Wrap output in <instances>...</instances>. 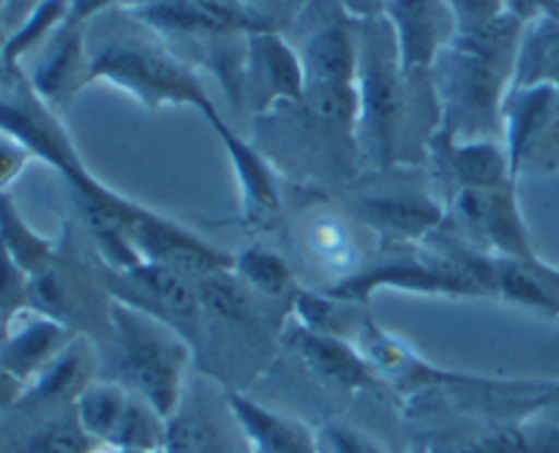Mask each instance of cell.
<instances>
[{
  "mask_svg": "<svg viewBox=\"0 0 559 453\" xmlns=\"http://www.w3.org/2000/svg\"><path fill=\"white\" fill-rule=\"evenodd\" d=\"M407 76L399 65L396 36L382 16L358 20V96L360 115L355 126L358 151L366 164L388 169L402 151L407 115Z\"/></svg>",
  "mask_w": 559,
  "mask_h": 453,
  "instance_id": "obj_3",
  "label": "cell"
},
{
  "mask_svg": "<svg viewBox=\"0 0 559 453\" xmlns=\"http://www.w3.org/2000/svg\"><path fill=\"white\" fill-rule=\"evenodd\" d=\"M254 31H271L293 22L304 11L306 0H240Z\"/></svg>",
  "mask_w": 559,
  "mask_h": 453,
  "instance_id": "obj_34",
  "label": "cell"
},
{
  "mask_svg": "<svg viewBox=\"0 0 559 453\" xmlns=\"http://www.w3.org/2000/svg\"><path fill=\"white\" fill-rule=\"evenodd\" d=\"M71 342L74 331L69 322L25 306L5 320L0 333V369L27 388Z\"/></svg>",
  "mask_w": 559,
  "mask_h": 453,
  "instance_id": "obj_11",
  "label": "cell"
},
{
  "mask_svg": "<svg viewBox=\"0 0 559 453\" xmlns=\"http://www.w3.org/2000/svg\"><path fill=\"white\" fill-rule=\"evenodd\" d=\"M495 298L559 317V273L544 262L495 257Z\"/></svg>",
  "mask_w": 559,
  "mask_h": 453,
  "instance_id": "obj_21",
  "label": "cell"
},
{
  "mask_svg": "<svg viewBox=\"0 0 559 453\" xmlns=\"http://www.w3.org/2000/svg\"><path fill=\"white\" fill-rule=\"evenodd\" d=\"M306 87L358 82V20L338 16L317 27L300 52Z\"/></svg>",
  "mask_w": 559,
  "mask_h": 453,
  "instance_id": "obj_15",
  "label": "cell"
},
{
  "mask_svg": "<svg viewBox=\"0 0 559 453\" xmlns=\"http://www.w3.org/2000/svg\"><path fill=\"white\" fill-rule=\"evenodd\" d=\"M502 131L513 180L522 169H555L559 164V91L511 87L502 104Z\"/></svg>",
  "mask_w": 559,
  "mask_h": 453,
  "instance_id": "obj_5",
  "label": "cell"
},
{
  "mask_svg": "<svg viewBox=\"0 0 559 453\" xmlns=\"http://www.w3.org/2000/svg\"><path fill=\"white\" fill-rule=\"evenodd\" d=\"M353 20H371L385 14V0H338Z\"/></svg>",
  "mask_w": 559,
  "mask_h": 453,
  "instance_id": "obj_41",
  "label": "cell"
},
{
  "mask_svg": "<svg viewBox=\"0 0 559 453\" xmlns=\"http://www.w3.org/2000/svg\"><path fill=\"white\" fill-rule=\"evenodd\" d=\"M431 145L440 151L445 172L451 175L453 186L459 189H502L516 183L511 175L506 142L489 140H440L431 136Z\"/></svg>",
  "mask_w": 559,
  "mask_h": 453,
  "instance_id": "obj_18",
  "label": "cell"
},
{
  "mask_svg": "<svg viewBox=\"0 0 559 453\" xmlns=\"http://www.w3.org/2000/svg\"><path fill=\"white\" fill-rule=\"evenodd\" d=\"M322 440H325L328 451L331 453H388L374 437L364 434L355 426L342 424V420H333L322 429Z\"/></svg>",
  "mask_w": 559,
  "mask_h": 453,
  "instance_id": "obj_36",
  "label": "cell"
},
{
  "mask_svg": "<svg viewBox=\"0 0 559 453\" xmlns=\"http://www.w3.org/2000/svg\"><path fill=\"white\" fill-rule=\"evenodd\" d=\"M440 453H533L527 424H500L453 442Z\"/></svg>",
  "mask_w": 559,
  "mask_h": 453,
  "instance_id": "obj_32",
  "label": "cell"
},
{
  "mask_svg": "<svg viewBox=\"0 0 559 453\" xmlns=\"http://www.w3.org/2000/svg\"><path fill=\"white\" fill-rule=\"evenodd\" d=\"M66 16H69V0H41V3L25 16V22H22L20 27H14V31L9 33V38H5V71H16V63H20L22 55H27L41 41H49L52 33L66 22Z\"/></svg>",
  "mask_w": 559,
  "mask_h": 453,
  "instance_id": "obj_28",
  "label": "cell"
},
{
  "mask_svg": "<svg viewBox=\"0 0 559 453\" xmlns=\"http://www.w3.org/2000/svg\"><path fill=\"white\" fill-rule=\"evenodd\" d=\"M27 284H31V276L16 265L9 249L0 243V317L3 322L27 306Z\"/></svg>",
  "mask_w": 559,
  "mask_h": 453,
  "instance_id": "obj_33",
  "label": "cell"
},
{
  "mask_svg": "<svg viewBox=\"0 0 559 453\" xmlns=\"http://www.w3.org/2000/svg\"><path fill=\"white\" fill-rule=\"evenodd\" d=\"M107 314L118 344V382L145 398L162 418H169L186 393L189 342L167 320L126 298H115Z\"/></svg>",
  "mask_w": 559,
  "mask_h": 453,
  "instance_id": "obj_2",
  "label": "cell"
},
{
  "mask_svg": "<svg viewBox=\"0 0 559 453\" xmlns=\"http://www.w3.org/2000/svg\"><path fill=\"white\" fill-rule=\"evenodd\" d=\"M0 243L9 249V254L14 257L16 265H20L27 276L52 265L55 240L38 235L36 229L22 218V213L16 211L9 191H0Z\"/></svg>",
  "mask_w": 559,
  "mask_h": 453,
  "instance_id": "obj_25",
  "label": "cell"
},
{
  "mask_svg": "<svg viewBox=\"0 0 559 453\" xmlns=\"http://www.w3.org/2000/svg\"><path fill=\"white\" fill-rule=\"evenodd\" d=\"M104 448H107V445H104ZM93 453H118V451H112V448H107V451H102V448H96V451H93Z\"/></svg>",
  "mask_w": 559,
  "mask_h": 453,
  "instance_id": "obj_45",
  "label": "cell"
},
{
  "mask_svg": "<svg viewBox=\"0 0 559 453\" xmlns=\"http://www.w3.org/2000/svg\"><path fill=\"white\" fill-rule=\"evenodd\" d=\"M3 325H5V322H3V317H0V333H3Z\"/></svg>",
  "mask_w": 559,
  "mask_h": 453,
  "instance_id": "obj_46",
  "label": "cell"
},
{
  "mask_svg": "<svg viewBox=\"0 0 559 453\" xmlns=\"http://www.w3.org/2000/svg\"><path fill=\"white\" fill-rule=\"evenodd\" d=\"M235 276L257 295L282 298L293 287V271L278 251L265 243H251L235 254Z\"/></svg>",
  "mask_w": 559,
  "mask_h": 453,
  "instance_id": "obj_26",
  "label": "cell"
},
{
  "mask_svg": "<svg viewBox=\"0 0 559 453\" xmlns=\"http://www.w3.org/2000/svg\"><path fill=\"white\" fill-rule=\"evenodd\" d=\"M93 366H96V358H93L91 342L74 336V342L36 380L27 382L20 404L76 402V396L93 382Z\"/></svg>",
  "mask_w": 559,
  "mask_h": 453,
  "instance_id": "obj_20",
  "label": "cell"
},
{
  "mask_svg": "<svg viewBox=\"0 0 559 453\" xmlns=\"http://www.w3.org/2000/svg\"><path fill=\"white\" fill-rule=\"evenodd\" d=\"M511 87H557L559 91V20L527 22L516 49Z\"/></svg>",
  "mask_w": 559,
  "mask_h": 453,
  "instance_id": "obj_22",
  "label": "cell"
},
{
  "mask_svg": "<svg viewBox=\"0 0 559 453\" xmlns=\"http://www.w3.org/2000/svg\"><path fill=\"white\" fill-rule=\"evenodd\" d=\"M451 5L459 27L478 25V22L489 20L497 11H502V0H451Z\"/></svg>",
  "mask_w": 559,
  "mask_h": 453,
  "instance_id": "obj_38",
  "label": "cell"
},
{
  "mask_svg": "<svg viewBox=\"0 0 559 453\" xmlns=\"http://www.w3.org/2000/svg\"><path fill=\"white\" fill-rule=\"evenodd\" d=\"M38 3H41V0H0V22L14 31V27H20L22 22H25V16L31 14Z\"/></svg>",
  "mask_w": 559,
  "mask_h": 453,
  "instance_id": "obj_40",
  "label": "cell"
},
{
  "mask_svg": "<svg viewBox=\"0 0 559 453\" xmlns=\"http://www.w3.org/2000/svg\"><path fill=\"white\" fill-rule=\"evenodd\" d=\"M123 229L142 260L162 262V265L186 273L194 282L202 276H211V273H224L235 267V254L207 243L189 227L173 222L164 213L140 205V202L126 216Z\"/></svg>",
  "mask_w": 559,
  "mask_h": 453,
  "instance_id": "obj_6",
  "label": "cell"
},
{
  "mask_svg": "<svg viewBox=\"0 0 559 453\" xmlns=\"http://www.w3.org/2000/svg\"><path fill=\"white\" fill-rule=\"evenodd\" d=\"M96 442L82 431L80 420L71 413L69 418H52L36 426L22 440L20 453H93Z\"/></svg>",
  "mask_w": 559,
  "mask_h": 453,
  "instance_id": "obj_30",
  "label": "cell"
},
{
  "mask_svg": "<svg viewBox=\"0 0 559 453\" xmlns=\"http://www.w3.org/2000/svg\"><path fill=\"white\" fill-rule=\"evenodd\" d=\"M347 300L333 298L331 293H311V289H298L293 300V314H295V325L309 327V331H320V333H336V336L347 338V333L342 331V317L344 311L349 309Z\"/></svg>",
  "mask_w": 559,
  "mask_h": 453,
  "instance_id": "obj_31",
  "label": "cell"
},
{
  "mask_svg": "<svg viewBox=\"0 0 559 453\" xmlns=\"http://www.w3.org/2000/svg\"><path fill=\"white\" fill-rule=\"evenodd\" d=\"M129 396L131 391L118 380H93L91 385L76 396L74 415L76 420H80L82 431H85L96 445H107V442L112 440Z\"/></svg>",
  "mask_w": 559,
  "mask_h": 453,
  "instance_id": "obj_24",
  "label": "cell"
},
{
  "mask_svg": "<svg viewBox=\"0 0 559 453\" xmlns=\"http://www.w3.org/2000/svg\"><path fill=\"white\" fill-rule=\"evenodd\" d=\"M25 393V382H20L16 377H11L9 371L0 369V409L16 407Z\"/></svg>",
  "mask_w": 559,
  "mask_h": 453,
  "instance_id": "obj_42",
  "label": "cell"
},
{
  "mask_svg": "<svg viewBox=\"0 0 559 453\" xmlns=\"http://www.w3.org/2000/svg\"><path fill=\"white\" fill-rule=\"evenodd\" d=\"M451 207L459 227L475 240V249L480 246L484 254L538 262L527 224L519 211L516 183L502 189H459Z\"/></svg>",
  "mask_w": 559,
  "mask_h": 453,
  "instance_id": "obj_7",
  "label": "cell"
},
{
  "mask_svg": "<svg viewBox=\"0 0 559 453\" xmlns=\"http://www.w3.org/2000/svg\"><path fill=\"white\" fill-rule=\"evenodd\" d=\"M385 20L391 22L399 65L407 76L431 71L437 55L459 31L451 0H385Z\"/></svg>",
  "mask_w": 559,
  "mask_h": 453,
  "instance_id": "obj_10",
  "label": "cell"
},
{
  "mask_svg": "<svg viewBox=\"0 0 559 453\" xmlns=\"http://www.w3.org/2000/svg\"><path fill=\"white\" fill-rule=\"evenodd\" d=\"M0 131L25 145L31 156L58 169L69 186L91 175L49 104H44L31 85H22L14 96H0Z\"/></svg>",
  "mask_w": 559,
  "mask_h": 453,
  "instance_id": "obj_9",
  "label": "cell"
},
{
  "mask_svg": "<svg viewBox=\"0 0 559 453\" xmlns=\"http://www.w3.org/2000/svg\"><path fill=\"white\" fill-rule=\"evenodd\" d=\"M524 22L497 11L478 25L459 27L431 65L440 140H489L502 129V104L513 82Z\"/></svg>",
  "mask_w": 559,
  "mask_h": 453,
  "instance_id": "obj_1",
  "label": "cell"
},
{
  "mask_svg": "<svg viewBox=\"0 0 559 453\" xmlns=\"http://www.w3.org/2000/svg\"><path fill=\"white\" fill-rule=\"evenodd\" d=\"M5 38H9V33H5V25L0 22V71H5V63H3V49H5Z\"/></svg>",
  "mask_w": 559,
  "mask_h": 453,
  "instance_id": "obj_44",
  "label": "cell"
},
{
  "mask_svg": "<svg viewBox=\"0 0 559 453\" xmlns=\"http://www.w3.org/2000/svg\"><path fill=\"white\" fill-rule=\"evenodd\" d=\"M112 3H118V0H69V16H66V25H87L91 16H96L98 11H104Z\"/></svg>",
  "mask_w": 559,
  "mask_h": 453,
  "instance_id": "obj_39",
  "label": "cell"
},
{
  "mask_svg": "<svg viewBox=\"0 0 559 453\" xmlns=\"http://www.w3.org/2000/svg\"><path fill=\"white\" fill-rule=\"evenodd\" d=\"M120 5H126L129 11L134 9H145V5H153V3H162V0H118Z\"/></svg>",
  "mask_w": 559,
  "mask_h": 453,
  "instance_id": "obj_43",
  "label": "cell"
},
{
  "mask_svg": "<svg viewBox=\"0 0 559 453\" xmlns=\"http://www.w3.org/2000/svg\"><path fill=\"white\" fill-rule=\"evenodd\" d=\"M306 74L300 52H295L278 33L251 31L243 41L240 96L254 112H267L278 104H300Z\"/></svg>",
  "mask_w": 559,
  "mask_h": 453,
  "instance_id": "obj_8",
  "label": "cell"
},
{
  "mask_svg": "<svg viewBox=\"0 0 559 453\" xmlns=\"http://www.w3.org/2000/svg\"><path fill=\"white\" fill-rule=\"evenodd\" d=\"M309 246L317 257L333 262H344L349 254V233H344V227L333 218H320V222L311 224L309 229Z\"/></svg>",
  "mask_w": 559,
  "mask_h": 453,
  "instance_id": "obj_35",
  "label": "cell"
},
{
  "mask_svg": "<svg viewBox=\"0 0 559 453\" xmlns=\"http://www.w3.org/2000/svg\"><path fill=\"white\" fill-rule=\"evenodd\" d=\"M109 82L142 107H197L205 118L216 115V104L202 87L200 76L156 44L142 41H109L96 49L87 60V82Z\"/></svg>",
  "mask_w": 559,
  "mask_h": 453,
  "instance_id": "obj_4",
  "label": "cell"
},
{
  "mask_svg": "<svg viewBox=\"0 0 559 453\" xmlns=\"http://www.w3.org/2000/svg\"><path fill=\"white\" fill-rule=\"evenodd\" d=\"M164 426H167V418H162L145 398L131 393L107 448L118 453H162Z\"/></svg>",
  "mask_w": 559,
  "mask_h": 453,
  "instance_id": "obj_27",
  "label": "cell"
},
{
  "mask_svg": "<svg viewBox=\"0 0 559 453\" xmlns=\"http://www.w3.org/2000/svg\"><path fill=\"white\" fill-rule=\"evenodd\" d=\"M358 213L371 229L391 238L393 243H415L437 235L448 213L442 202L420 191H396V194L364 196Z\"/></svg>",
  "mask_w": 559,
  "mask_h": 453,
  "instance_id": "obj_14",
  "label": "cell"
},
{
  "mask_svg": "<svg viewBox=\"0 0 559 453\" xmlns=\"http://www.w3.org/2000/svg\"><path fill=\"white\" fill-rule=\"evenodd\" d=\"M31 162V153L25 145L0 131V191H9V186L20 178L25 164Z\"/></svg>",
  "mask_w": 559,
  "mask_h": 453,
  "instance_id": "obj_37",
  "label": "cell"
},
{
  "mask_svg": "<svg viewBox=\"0 0 559 453\" xmlns=\"http://www.w3.org/2000/svg\"><path fill=\"white\" fill-rule=\"evenodd\" d=\"M87 55H85V25H60L47 41L41 60L33 69L31 82L44 104H58L60 98L87 85Z\"/></svg>",
  "mask_w": 559,
  "mask_h": 453,
  "instance_id": "obj_17",
  "label": "cell"
},
{
  "mask_svg": "<svg viewBox=\"0 0 559 453\" xmlns=\"http://www.w3.org/2000/svg\"><path fill=\"white\" fill-rule=\"evenodd\" d=\"M126 282L140 289L142 298L153 303V314L162 320L191 322L200 317V295H197V282L175 267L162 265V262L142 260L140 265L131 267L129 273H120ZM173 325V322H169Z\"/></svg>",
  "mask_w": 559,
  "mask_h": 453,
  "instance_id": "obj_19",
  "label": "cell"
},
{
  "mask_svg": "<svg viewBox=\"0 0 559 453\" xmlns=\"http://www.w3.org/2000/svg\"><path fill=\"white\" fill-rule=\"evenodd\" d=\"M207 123L213 126V131H216L218 140H222L224 153H227L229 158V167H233L235 172V183H238L240 191V216H243V224L251 229L271 227L273 218L282 211V194H278V183L271 164H267L243 136L235 134L218 112L211 115Z\"/></svg>",
  "mask_w": 559,
  "mask_h": 453,
  "instance_id": "obj_12",
  "label": "cell"
},
{
  "mask_svg": "<svg viewBox=\"0 0 559 453\" xmlns=\"http://www.w3.org/2000/svg\"><path fill=\"white\" fill-rule=\"evenodd\" d=\"M227 409L254 453H322L309 424L273 413L246 393L227 391Z\"/></svg>",
  "mask_w": 559,
  "mask_h": 453,
  "instance_id": "obj_16",
  "label": "cell"
},
{
  "mask_svg": "<svg viewBox=\"0 0 559 453\" xmlns=\"http://www.w3.org/2000/svg\"><path fill=\"white\" fill-rule=\"evenodd\" d=\"M289 347L309 366L311 374H317L328 385L342 388V391H364V388L380 385L382 380L371 369V363L360 353L358 344L344 336H336V333H320L293 325Z\"/></svg>",
  "mask_w": 559,
  "mask_h": 453,
  "instance_id": "obj_13",
  "label": "cell"
},
{
  "mask_svg": "<svg viewBox=\"0 0 559 453\" xmlns=\"http://www.w3.org/2000/svg\"><path fill=\"white\" fill-rule=\"evenodd\" d=\"M162 453H233L227 434L200 396L183 393L164 426Z\"/></svg>",
  "mask_w": 559,
  "mask_h": 453,
  "instance_id": "obj_23",
  "label": "cell"
},
{
  "mask_svg": "<svg viewBox=\"0 0 559 453\" xmlns=\"http://www.w3.org/2000/svg\"><path fill=\"white\" fill-rule=\"evenodd\" d=\"M197 295H200L202 311L218 317V320L246 322L251 317L249 287L233 271L197 278Z\"/></svg>",
  "mask_w": 559,
  "mask_h": 453,
  "instance_id": "obj_29",
  "label": "cell"
}]
</instances>
